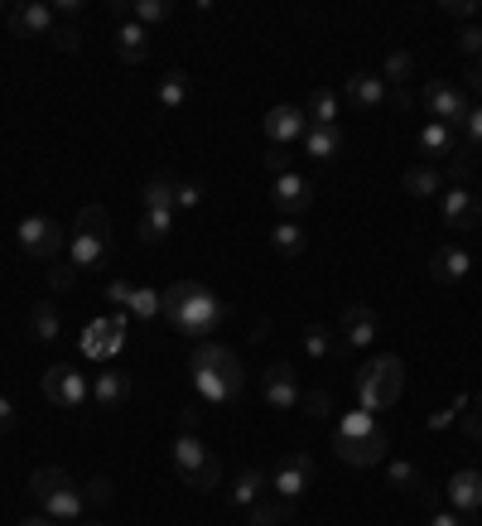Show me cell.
<instances>
[{
    "label": "cell",
    "instance_id": "obj_1",
    "mask_svg": "<svg viewBox=\"0 0 482 526\" xmlns=\"http://www.w3.org/2000/svg\"><path fill=\"white\" fill-rule=\"evenodd\" d=\"M164 319L193 343H208V333H217L227 319V300L198 280H174L164 290Z\"/></svg>",
    "mask_w": 482,
    "mask_h": 526
},
{
    "label": "cell",
    "instance_id": "obj_40",
    "mask_svg": "<svg viewBox=\"0 0 482 526\" xmlns=\"http://www.w3.org/2000/svg\"><path fill=\"white\" fill-rule=\"evenodd\" d=\"M410 68H415V58L405 54V49H391V54H386V83L401 87L405 78H410Z\"/></svg>",
    "mask_w": 482,
    "mask_h": 526
},
{
    "label": "cell",
    "instance_id": "obj_19",
    "mask_svg": "<svg viewBox=\"0 0 482 526\" xmlns=\"http://www.w3.org/2000/svg\"><path fill=\"white\" fill-rule=\"evenodd\" d=\"M468 271H473V256L463 247H439L429 256V276L439 285H458V280H468Z\"/></svg>",
    "mask_w": 482,
    "mask_h": 526
},
{
    "label": "cell",
    "instance_id": "obj_30",
    "mask_svg": "<svg viewBox=\"0 0 482 526\" xmlns=\"http://www.w3.org/2000/svg\"><path fill=\"white\" fill-rule=\"evenodd\" d=\"M270 247L280 251V256H304V247H309V232H304V222H295V218L275 222V232H270Z\"/></svg>",
    "mask_w": 482,
    "mask_h": 526
},
{
    "label": "cell",
    "instance_id": "obj_54",
    "mask_svg": "<svg viewBox=\"0 0 482 526\" xmlns=\"http://www.w3.org/2000/svg\"><path fill=\"white\" fill-rule=\"evenodd\" d=\"M20 425V416H15V401L10 396H0V435H10Z\"/></svg>",
    "mask_w": 482,
    "mask_h": 526
},
{
    "label": "cell",
    "instance_id": "obj_46",
    "mask_svg": "<svg viewBox=\"0 0 482 526\" xmlns=\"http://www.w3.org/2000/svg\"><path fill=\"white\" fill-rule=\"evenodd\" d=\"M49 39H54L58 54H78V44H82L78 29H73V25H54V34H49Z\"/></svg>",
    "mask_w": 482,
    "mask_h": 526
},
{
    "label": "cell",
    "instance_id": "obj_49",
    "mask_svg": "<svg viewBox=\"0 0 482 526\" xmlns=\"http://www.w3.org/2000/svg\"><path fill=\"white\" fill-rule=\"evenodd\" d=\"M458 430H463V440H473L482 449V416L478 411H463V416H458Z\"/></svg>",
    "mask_w": 482,
    "mask_h": 526
},
{
    "label": "cell",
    "instance_id": "obj_23",
    "mask_svg": "<svg viewBox=\"0 0 482 526\" xmlns=\"http://www.w3.org/2000/svg\"><path fill=\"white\" fill-rule=\"evenodd\" d=\"M343 145H348L343 126H314V131L304 136V155H309V160H319V165H328V160H338V155H343Z\"/></svg>",
    "mask_w": 482,
    "mask_h": 526
},
{
    "label": "cell",
    "instance_id": "obj_26",
    "mask_svg": "<svg viewBox=\"0 0 482 526\" xmlns=\"http://www.w3.org/2000/svg\"><path fill=\"white\" fill-rule=\"evenodd\" d=\"M174 184H179V174H155V179H145V189H140L145 213H179V208H174Z\"/></svg>",
    "mask_w": 482,
    "mask_h": 526
},
{
    "label": "cell",
    "instance_id": "obj_37",
    "mask_svg": "<svg viewBox=\"0 0 482 526\" xmlns=\"http://www.w3.org/2000/svg\"><path fill=\"white\" fill-rule=\"evenodd\" d=\"M68 483H73V478H68L63 469H34V473H29V498H34V502H44L49 493L68 488Z\"/></svg>",
    "mask_w": 482,
    "mask_h": 526
},
{
    "label": "cell",
    "instance_id": "obj_10",
    "mask_svg": "<svg viewBox=\"0 0 482 526\" xmlns=\"http://www.w3.org/2000/svg\"><path fill=\"white\" fill-rule=\"evenodd\" d=\"M39 391L49 396V406H58V411H82V406H87V377L73 372L68 362H54V367L39 377Z\"/></svg>",
    "mask_w": 482,
    "mask_h": 526
},
{
    "label": "cell",
    "instance_id": "obj_22",
    "mask_svg": "<svg viewBox=\"0 0 482 526\" xmlns=\"http://www.w3.org/2000/svg\"><path fill=\"white\" fill-rule=\"evenodd\" d=\"M82 488L78 483H68V488H58V493H49V498L39 502V512L49 517V522H82Z\"/></svg>",
    "mask_w": 482,
    "mask_h": 526
},
{
    "label": "cell",
    "instance_id": "obj_8",
    "mask_svg": "<svg viewBox=\"0 0 482 526\" xmlns=\"http://www.w3.org/2000/svg\"><path fill=\"white\" fill-rule=\"evenodd\" d=\"M314 454H304V449H290V454H280V464L270 469V488H275V498L285 502H299L309 488H314Z\"/></svg>",
    "mask_w": 482,
    "mask_h": 526
},
{
    "label": "cell",
    "instance_id": "obj_11",
    "mask_svg": "<svg viewBox=\"0 0 482 526\" xmlns=\"http://www.w3.org/2000/svg\"><path fill=\"white\" fill-rule=\"evenodd\" d=\"M439 218H444L449 232H473L482 222V198L473 189L454 184V189H444V198H439Z\"/></svg>",
    "mask_w": 482,
    "mask_h": 526
},
{
    "label": "cell",
    "instance_id": "obj_52",
    "mask_svg": "<svg viewBox=\"0 0 482 526\" xmlns=\"http://www.w3.org/2000/svg\"><path fill=\"white\" fill-rule=\"evenodd\" d=\"M444 10H449L454 20H478V15H482L478 0H444Z\"/></svg>",
    "mask_w": 482,
    "mask_h": 526
},
{
    "label": "cell",
    "instance_id": "obj_24",
    "mask_svg": "<svg viewBox=\"0 0 482 526\" xmlns=\"http://www.w3.org/2000/svg\"><path fill=\"white\" fill-rule=\"evenodd\" d=\"M420 155H425V165H439V160H449L458 150V136H454V126H439V121H429L425 131H420Z\"/></svg>",
    "mask_w": 482,
    "mask_h": 526
},
{
    "label": "cell",
    "instance_id": "obj_57",
    "mask_svg": "<svg viewBox=\"0 0 482 526\" xmlns=\"http://www.w3.org/2000/svg\"><path fill=\"white\" fill-rule=\"evenodd\" d=\"M468 517H458V512H429V522L425 526H463Z\"/></svg>",
    "mask_w": 482,
    "mask_h": 526
},
{
    "label": "cell",
    "instance_id": "obj_47",
    "mask_svg": "<svg viewBox=\"0 0 482 526\" xmlns=\"http://www.w3.org/2000/svg\"><path fill=\"white\" fill-rule=\"evenodd\" d=\"M468 174H473V150L463 145V150L449 155V174H444V179H468Z\"/></svg>",
    "mask_w": 482,
    "mask_h": 526
},
{
    "label": "cell",
    "instance_id": "obj_7",
    "mask_svg": "<svg viewBox=\"0 0 482 526\" xmlns=\"http://www.w3.org/2000/svg\"><path fill=\"white\" fill-rule=\"evenodd\" d=\"M415 102L429 111V121H439V126H454V131H463V121H468V111H473V97H468V87L449 83V78H429L425 92H420Z\"/></svg>",
    "mask_w": 482,
    "mask_h": 526
},
{
    "label": "cell",
    "instance_id": "obj_21",
    "mask_svg": "<svg viewBox=\"0 0 482 526\" xmlns=\"http://www.w3.org/2000/svg\"><path fill=\"white\" fill-rule=\"evenodd\" d=\"M92 401H97L102 411H121V406L131 401V377H126V372H97Z\"/></svg>",
    "mask_w": 482,
    "mask_h": 526
},
{
    "label": "cell",
    "instance_id": "obj_17",
    "mask_svg": "<svg viewBox=\"0 0 482 526\" xmlns=\"http://www.w3.org/2000/svg\"><path fill=\"white\" fill-rule=\"evenodd\" d=\"M444 498L454 502L458 517H473L482 507V473L478 469H458L454 478H449V488H444Z\"/></svg>",
    "mask_w": 482,
    "mask_h": 526
},
{
    "label": "cell",
    "instance_id": "obj_44",
    "mask_svg": "<svg viewBox=\"0 0 482 526\" xmlns=\"http://www.w3.org/2000/svg\"><path fill=\"white\" fill-rule=\"evenodd\" d=\"M463 406H468V396H454V401H449L444 411H434V416H429L425 425H429V430H449V425H454V420L463 416Z\"/></svg>",
    "mask_w": 482,
    "mask_h": 526
},
{
    "label": "cell",
    "instance_id": "obj_36",
    "mask_svg": "<svg viewBox=\"0 0 482 526\" xmlns=\"http://www.w3.org/2000/svg\"><path fill=\"white\" fill-rule=\"evenodd\" d=\"M135 314V319H160L164 314V290H150V285H135V295H131V305H126Z\"/></svg>",
    "mask_w": 482,
    "mask_h": 526
},
{
    "label": "cell",
    "instance_id": "obj_63",
    "mask_svg": "<svg viewBox=\"0 0 482 526\" xmlns=\"http://www.w3.org/2000/svg\"><path fill=\"white\" fill-rule=\"evenodd\" d=\"M5 10H10V5H0V15H5Z\"/></svg>",
    "mask_w": 482,
    "mask_h": 526
},
{
    "label": "cell",
    "instance_id": "obj_20",
    "mask_svg": "<svg viewBox=\"0 0 482 526\" xmlns=\"http://www.w3.org/2000/svg\"><path fill=\"white\" fill-rule=\"evenodd\" d=\"M386 478H391V488H401V493H410V498H420L425 507H434V502H439V493L429 488V483H425V473L415 469L410 459H396V464L386 469Z\"/></svg>",
    "mask_w": 482,
    "mask_h": 526
},
{
    "label": "cell",
    "instance_id": "obj_62",
    "mask_svg": "<svg viewBox=\"0 0 482 526\" xmlns=\"http://www.w3.org/2000/svg\"><path fill=\"white\" fill-rule=\"evenodd\" d=\"M82 526H102V522H82Z\"/></svg>",
    "mask_w": 482,
    "mask_h": 526
},
{
    "label": "cell",
    "instance_id": "obj_50",
    "mask_svg": "<svg viewBox=\"0 0 482 526\" xmlns=\"http://www.w3.org/2000/svg\"><path fill=\"white\" fill-rule=\"evenodd\" d=\"M266 169L275 174V179H280V174H290V150H285V145H270V150H266Z\"/></svg>",
    "mask_w": 482,
    "mask_h": 526
},
{
    "label": "cell",
    "instance_id": "obj_60",
    "mask_svg": "<svg viewBox=\"0 0 482 526\" xmlns=\"http://www.w3.org/2000/svg\"><path fill=\"white\" fill-rule=\"evenodd\" d=\"M20 526H54V522H49V517H25Z\"/></svg>",
    "mask_w": 482,
    "mask_h": 526
},
{
    "label": "cell",
    "instance_id": "obj_61",
    "mask_svg": "<svg viewBox=\"0 0 482 526\" xmlns=\"http://www.w3.org/2000/svg\"><path fill=\"white\" fill-rule=\"evenodd\" d=\"M473 406H478V416H482V396H478V401H473Z\"/></svg>",
    "mask_w": 482,
    "mask_h": 526
},
{
    "label": "cell",
    "instance_id": "obj_4",
    "mask_svg": "<svg viewBox=\"0 0 482 526\" xmlns=\"http://www.w3.org/2000/svg\"><path fill=\"white\" fill-rule=\"evenodd\" d=\"M405 391V362L396 353H381V358L362 362L357 367V406L362 411H391Z\"/></svg>",
    "mask_w": 482,
    "mask_h": 526
},
{
    "label": "cell",
    "instance_id": "obj_56",
    "mask_svg": "<svg viewBox=\"0 0 482 526\" xmlns=\"http://www.w3.org/2000/svg\"><path fill=\"white\" fill-rule=\"evenodd\" d=\"M58 15H63V20H78V15H82V0H58V5H54V20H58Z\"/></svg>",
    "mask_w": 482,
    "mask_h": 526
},
{
    "label": "cell",
    "instance_id": "obj_59",
    "mask_svg": "<svg viewBox=\"0 0 482 526\" xmlns=\"http://www.w3.org/2000/svg\"><path fill=\"white\" fill-rule=\"evenodd\" d=\"M468 83H473V92H482V54L473 58V68H468Z\"/></svg>",
    "mask_w": 482,
    "mask_h": 526
},
{
    "label": "cell",
    "instance_id": "obj_5",
    "mask_svg": "<svg viewBox=\"0 0 482 526\" xmlns=\"http://www.w3.org/2000/svg\"><path fill=\"white\" fill-rule=\"evenodd\" d=\"M111 256V218L102 203H87L78 213V227H73V242H68V261L78 271H102Z\"/></svg>",
    "mask_w": 482,
    "mask_h": 526
},
{
    "label": "cell",
    "instance_id": "obj_51",
    "mask_svg": "<svg viewBox=\"0 0 482 526\" xmlns=\"http://www.w3.org/2000/svg\"><path fill=\"white\" fill-rule=\"evenodd\" d=\"M82 498H87V502H97V507H107V502L116 498V493H111V478H92V483H87V493H82Z\"/></svg>",
    "mask_w": 482,
    "mask_h": 526
},
{
    "label": "cell",
    "instance_id": "obj_55",
    "mask_svg": "<svg viewBox=\"0 0 482 526\" xmlns=\"http://www.w3.org/2000/svg\"><path fill=\"white\" fill-rule=\"evenodd\" d=\"M386 102H391V107H396V111H410V107H420V102H415V92H405V87H396V92H391V97H386Z\"/></svg>",
    "mask_w": 482,
    "mask_h": 526
},
{
    "label": "cell",
    "instance_id": "obj_3",
    "mask_svg": "<svg viewBox=\"0 0 482 526\" xmlns=\"http://www.w3.org/2000/svg\"><path fill=\"white\" fill-rule=\"evenodd\" d=\"M333 449L352 469H376V464H386L391 440H386V430H381V420L372 411H348L338 420V430H333Z\"/></svg>",
    "mask_w": 482,
    "mask_h": 526
},
{
    "label": "cell",
    "instance_id": "obj_2",
    "mask_svg": "<svg viewBox=\"0 0 482 526\" xmlns=\"http://www.w3.org/2000/svg\"><path fill=\"white\" fill-rule=\"evenodd\" d=\"M188 372H193V387L203 401L213 406H232L246 387V372H241V358L222 343H198L193 358H188Z\"/></svg>",
    "mask_w": 482,
    "mask_h": 526
},
{
    "label": "cell",
    "instance_id": "obj_41",
    "mask_svg": "<svg viewBox=\"0 0 482 526\" xmlns=\"http://www.w3.org/2000/svg\"><path fill=\"white\" fill-rule=\"evenodd\" d=\"M299 406H304V416L309 420H323L328 416V411H333V401H328V391H299Z\"/></svg>",
    "mask_w": 482,
    "mask_h": 526
},
{
    "label": "cell",
    "instance_id": "obj_29",
    "mask_svg": "<svg viewBox=\"0 0 482 526\" xmlns=\"http://www.w3.org/2000/svg\"><path fill=\"white\" fill-rule=\"evenodd\" d=\"M348 97L357 102V107H381V102L391 97V87H386V78H376V73H352Z\"/></svg>",
    "mask_w": 482,
    "mask_h": 526
},
{
    "label": "cell",
    "instance_id": "obj_45",
    "mask_svg": "<svg viewBox=\"0 0 482 526\" xmlns=\"http://www.w3.org/2000/svg\"><path fill=\"white\" fill-rule=\"evenodd\" d=\"M463 145H468L473 155L482 150V107L468 111V121H463Z\"/></svg>",
    "mask_w": 482,
    "mask_h": 526
},
{
    "label": "cell",
    "instance_id": "obj_9",
    "mask_svg": "<svg viewBox=\"0 0 482 526\" xmlns=\"http://www.w3.org/2000/svg\"><path fill=\"white\" fill-rule=\"evenodd\" d=\"M15 242H20L25 256L49 261V266H54L58 256H63V227H58L54 218H44V213H29V218L15 227Z\"/></svg>",
    "mask_w": 482,
    "mask_h": 526
},
{
    "label": "cell",
    "instance_id": "obj_34",
    "mask_svg": "<svg viewBox=\"0 0 482 526\" xmlns=\"http://www.w3.org/2000/svg\"><path fill=\"white\" fill-rule=\"evenodd\" d=\"M188 73L184 68H169V73H164L160 78V102H164V111H179L188 102Z\"/></svg>",
    "mask_w": 482,
    "mask_h": 526
},
{
    "label": "cell",
    "instance_id": "obj_35",
    "mask_svg": "<svg viewBox=\"0 0 482 526\" xmlns=\"http://www.w3.org/2000/svg\"><path fill=\"white\" fill-rule=\"evenodd\" d=\"M174 15V5L169 0H135V5H126V20H135V25H164Z\"/></svg>",
    "mask_w": 482,
    "mask_h": 526
},
{
    "label": "cell",
    "instance_id": "obj_42",
    "mask_svg": "<svg viewBox=\"0 0 482 526\" xmlns=\"http://www.w3.org/2000/svg\"><path fill=\"white\" fill-rule=\"evenodd\" d=\"M203 194H208V189H203L198 179H179V184H174V208H198Z\"/></svg>",
    "mask_w": 482,
    "mask_h": 526
},
{
    "label": "cell",
    "instance_id": "obj_16",
    "mask_svg": "<svg viewBox=\"0 0 482 526\" xmlns=\"http://www.w3.org/2000/svg\"><path fill=\"white\" fill-rule=\"evenodd\" d=\"M372 338H376V309L362 305V300L343 305V348H372Z\"/></svg>",
    "mask_w": 482,
    "mask_h": 526
},
{
    "label": "cell",
    "instance_id": "obj_58",
    "mask_svg": "<svg viewBox=\"0 0 482 526\" xmlns=\"http://www.w3.org/2000/svg\"><path fill=\"white\" fill-rule=\"evenodd\" d=\"M179 430H184V435H198V411H193V406L179 411Z\"/></svg>",
    "mask_w": 482,
    "mask_h": 526
},
{
    "label": "cell",
    "instance_id": "obj_25",
    "mask_svg": "<svg viewBox=\"0 0 482 526\" xmlns=\"http://www.w3.org/2000/svg\"><path fill=\"white\" fill-rule=\"evenodd\" d=\"M116 54L121 63H145L150 58V29L126 20V25H116Z\"/></svg>",
    "mask_w": 482,
    "mask_h": 526
},
{
    "label": "cell",
    "instance_id": "obj_18",
    "mask_svg": "<svg viewBox=\"0 0 482 526\" xmlns=\"http://www.w3.org/2000/svg\"><path fill=\"white\" fill-rule=\"evenodd\" d=\"M266 140L270 145H285V150H290V140H304V111L290 107V102L270 107L266 111Z\"/></svg>",
    "mask_w": 482,
    "mask_h": 526
},
{
    "label": "cell",
    "instance_id": "obj_13",
    "mask_svg": "<svg viewBox=\"0 0 482 526\" xmlns=\"http://www.w3.org/2000/svg\"><path fill=\"white\" fill-rule=\"evenodd\" d=\"M121 343H126V314H111V319H97V324H87V333H82V353L97 362H107L121 353Z\"/></svg>",
    "mask_w": 482,
    "mask_h": 526
},
{
    "label": "cell",
    "instance_id": "obj_12",
    "mask_svg": "<svg viewBox=\"0 0 482 526\" xmlns=\"http://www.w3.org/2000/svg\"><path fill=\"white\" fill-rule=\"evenodd\" d=\"M270 203L280 208V218H299V213H309L314 208V184L304 179V174H280V179H270Z\"/></svg>",
    "mask_w": 482,
    "mask_h": 526
},
{
    "label": "cell",
    "instance_id": "obj_39",
    "mask_svg": "<svg viewBox=\"0 0 482 526\" xmlns=\"http://www.w3.org/2000/svg\"><path fill=\"white\" fill-rule=\"evenodd\" d=\"M309 111H314V126H338V92L319 87V92L309 97Z\"/></svg>",
    "mask_w": 482,
    "mask_h": 526
},
{
    "label": "cell",
    "instance_id": "obj_38",
    "mask_svg": "<svg viewBox=\"0 0 482 526\" xmlns=\"http://www.w3.org/2000/svg\"><path fill=\"white\" fill-rule=\"evenodd\" d=\"M169 232H174V213H145L140 218V242L145 247H160Z\"/></svg>",
    "mask_w": 482,
    "mask_h": 526
},
{
    "label": "cell",
    "instance_id": "obj_28",
    "mask_svg": "<svg viewBox=\"0 0 482 526\" xmlns=\"http://www.w3.org/2000/svg\"><path fill=\"white\" fill-rule=\"evenodd\" d=\"M295 522V502L285 498H261L256 507H246V526H290Z\"/></svg>",
    "mask_w": 482,
    "mask_h": 526
},
{
    "label": "cell",
    "instance_id": "obj_6",
    "mask_svg": "<svg viewBox=\"0 0 482 526\" xmlns=\"http://www.w3.org/2000/svg\"><path fill=\"white\" fill-rule=\"evenodd\" d=\"M169 459H174V473H179V483L193 488V493H217V483H222V464H217V454L203 444V435H184L179 430V440L169 449Z\"/></svg>",
    "mask_w": 482,
    "mask_h": 526
},
{
    "label": "cell",
    "instance_id": "obj_33",
    "mask_svg": "<svg viewBox=\"0 0 482 526\" xmlns=\"http://www.w3.org/2000/svg\"><path fill=\"white\" fill-rule=\"evenodd\" d=\"M29 338L34 343H54L58 338V309L49 300H39V305L29 309Z\"/></svg>",
    "mask_w": 482,
    "mask_h": 526
},
{
    "label": "cell",
    "instance_id": "obj_48",
    "mask_svg": "<svg viewBox=\"0 0 482 526\" xmlns=\"http://www.w3.org/2000/svg\"><path fill=\"white\" fill-rule=\"evenodd\" d=\"M458 49L468 58H478L482 54V25H463L458 29Z\"/></svg>",
    "mask_w": 482,
    "mask_h": 526
},
{
    "label": "cell",
    "instance_id": "obj_53",
    "mask_svg": "<svg viewBox=\"0 0 482 526\" xmlns=\"http://www.w3.org/2000/svg\"><path fill=\"white\" fill-rule=\"evenodd\" d=\"M131 295H135V285H131V280H111V285H107V300H111V305H121V309H126V305H131Z\"/></svg>",
    "mask_w": 482,
    "mask_h": 526
},
{
    "label": "cell",
    "instance_id": "obj_31",
    "mask_svg": "<svg viewBox=\"0 0 482 526\" xmlns=\"http://www.w3.org/2000/svg\"><path fill=\"white\" fill-rule=\"evenodd\" d=\"M304 353H309L314 362H328V358L343 353V338H338L333 329H323V324H309V329H304Z\"/></svg>",
    "mask_w": 482,
    "mask_h": 526
},
{
    "label": "cell",
    "instance_id": "obj_43",
    "mask_svg": "<svg viewBox=\"0 0 482 526\" xmlns=\"http://www.w3.org/2000/svg\"><path fill=\"white\" fill-rule=\"evenodd\" d=\"M73 280H78V266H73V261H54V266H49V290L63 295V290H73Z\"/></svg>",
    "mask_w": 482,
    "mask_h": 526
},
{
    "label": "cell",
    "instance_id": "obj_14",
    "mask_svg": "<svg viewBox=\"0 0 482 526\" xmlns=\"http://www.w3.org/2000/svg\"><path fill=\"white\" fill-rule=\"evenodd\" d=\"M261 396H266V406H275V411H295L299 406V372L290 362H270L266 372H261Z\"/></svg>",
    "mask_w": 482,
    "mask_h": 526
},
{
    "label": "cell",
    "instance_id": "obj_32",
    "mask_svg": "<svg viewBox=\"0 0 482 526\" xmlns=\"http://www.w3.org/2000/svg\"><path fill=\"white\" fill-rule=\"evenodd\" d=\"M270 473L261 469V464H251V469L237 478V488H232V507H256L261 502V493H266Z\"/></svg>",
    "mask_w": 482,
    "mask_h": 526
},
{
    "label": "cell",
    "instance_id": "obj_27",
    "mask_svg": "<svg viewBox=\"0 0 482 526\" xmlns=\"http://www.w3.org/2000/svg\"><path fill=\"white\" fill-rule=\"evenodd\" d=\"M401 189L410 198H434L439 189H444V169L439 165H410L401 179Z\"/></svg>",
    "mask_w": 482,
    "mask_h": 526
},
{
    "label": "cell",
    "instance_id": "obj_15",
    "mask_svg": "<svg viewBox=\"0 0 482 526\" xmlns=\"http://www.w3.org/2000/svg\"><path fill=\"white\" fill-rule=\"evenodd\" d=\"M5 25H10V34H20V39L54 34V5H44V0H20V5L5 10Z\"/></svg>",
    "mask_w": 482,
    "mask_h": 526
}]
</instances>
